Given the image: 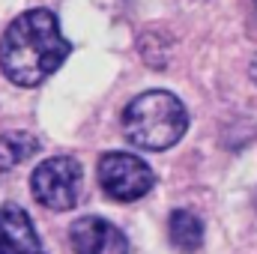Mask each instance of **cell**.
Returning a JSON list of instances; mask_svg holds the SVG:
<instances>
[{
	"instance_id": "cell-1",
	"label": "cell",
	"mask_w": 257,
	"mask_h": 254,
	"mask_svg": "<svg viewBox=\"0 0 257 254\" xmlns=\"http://www.w3.org/2000/svg\"><path fill=\"white\" fill-rule=\"evenodd\" d=\"M69 42L60 21L48 9H30L18 15L0 39V69L18 87L42 84L69 57Z\"/></svg>"
},
{
	"instance_id": "cell-2",
	"label": "cell",
	"mask_w": 257,
	"mask_h": 254,
	"mask_svg": "<svg viewBox=\"0 0 257 254\" xmlns=\"http://www.w3.org/2000/svg\"><path fill=\"white\" fill-rule=\"evenodd\" d=\"M189 129L186 105L168 90H150L128 102L123 111V132L141 150H168Z\"/></svg>"
},
{
	"instance_id": "cell-3",
	"label": "cell",
	"mask_w": 257,
	"mask_h": 254,
	"mask_svg": "<svg viewBox=\"0 0 257 254\" xmlns=\"http://www.w3.org/2000/svg\"><path fill=\"white\" fill-rule=\"evenodd\" d=\"M81 186H84V174H81V165L72 156L45 159L30 177L33 197L42 206L54 209V212L72 209L78 203V197H81Z\"/></svg>"
},
{
	"instance_id": "cell-4",
	"label": "cell",
	"mask_w": 257,
	"mask_h": 254,
	"mask_svg": "<svg viewBox=\"0 0 257 254\" xmlns=\"http://www.w3.org/2000/svg\"><path fill=\"white\" fill-rule=\"evenodd\" d=\"M99 183L114 200H138L153 189V168L132 153H108L99 159Z\"/></svg>"
},
{
	"instance_id": "cell-5",
	"label": "cell",
	"mask_w": 257,
	"mask_h": 254,
	"mask_svg": "<svg viewBox=\"0 0 257 254\" xmlns=\"http://www.w3.org/2000/svg\"><path fill=\"white\" fill-rule=\"evenodd\" d=\"M69 242L75 254H128L126 233L99 215H81L78 221H72Z\"/></svg>"
},
{
	"instance_id": "cell-6",
	"label": "cell",
	"mask_w": 257,
	"mask_h": 254,
	"mask_svg": "<svg viewBox=\"0 0 257 254\" xmlns=\"http://www.w3.org/2000/svg\"><path fill=\"white\" fill-rule=\"evenodd\" d=\"M0 254H45L30 215L18 203L0 206Z\"/></svg>"
},
{
	"instance_id": "cell-7",
	"label": "cell",
	"mask_w": 257,
	"mask_h": 254,
	"mask_svg": "<svg viewBox=\"0 0 257 254\" xmlns=\"http://www.w3.org/2000/svg\"><path fill=\"white\" fill-rule=\"evenodd\" d=\"M168 233H171L174 248L192 254V251H197L200 242H203V221H200L194 212H189V209H177V212L171 215V221H168Z\"/></svg>"
},
{
	"instance_id": "cell-8",
	"label": "cell",
	"mask_w": 257,
	"mask_h": 254,
	"mask_svg": "<svg viewBox=\"0 0 257 254\" xmlns=\"http://www.w3.org/2000/svg\"><path fill=\"white\" fill-rule=\"evenodd\" d=\"M39 150V141L30 132H6L0 135V171H9L21 162H27Z\"/></svg>"
}]
</instances>
